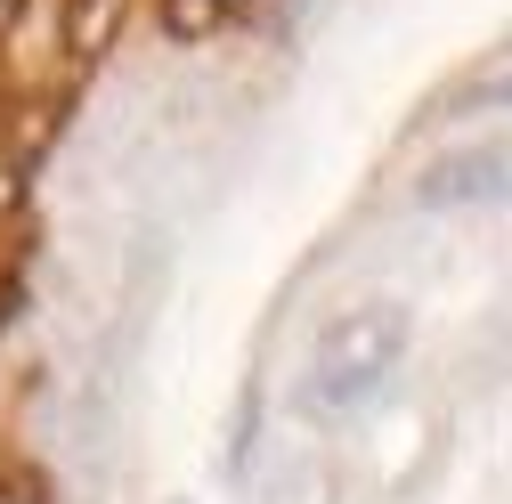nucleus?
Wrapping results in <instances>:
<instances>
[{"mask_svg": "<svg viewBox=\"0 0 512 504\" xmlns=\"http://www.w3.org/2000/svg\"><path fill=\"white\" fill-rule=\"evenodd\" d=\"M399 342H407L399 309H350V318H334L326 334H317V350H309V374H301L309 415H350V407H366V399L382 391V374L399 366Z\"/></svg>", "mask_w": 512, "mask_h": 504, "instance_id": "nucleus-1", "label": "nucleus"}, {"mask_svg": "<svg viewBox=\"0 0 512 504\" xmlns=\"http://www.w3.org/2000/svg\"><path fill=\"white\" fill-rule=\"evenodd\" d=\"M415 204L431 212H480V204H512V139L488 147H456L415 179Z\"/></svg>", "mask_w": 512, "mask_h": 504, "instance_id": "nucleus-2", "label": "nucleus"}]
</instances>
